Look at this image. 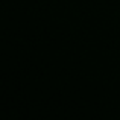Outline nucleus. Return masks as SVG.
<instances>
[]
</instances>
